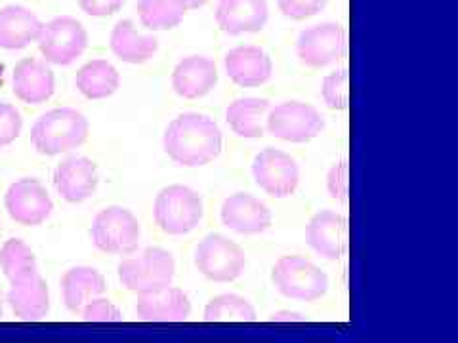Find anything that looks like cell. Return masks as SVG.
Instances as JSON below:
<instances>
[{"mask_svg": "<svg viewBox=\"0 0 458 343\" xmlns=\"http://www.w3.org/2000/svg\"><path fill=\"white\" fill-rule=\"evenodd\" d=\"M54 188L65 203L81 205L89 200L99 183L98 166L89 156L71 155L54 168Z\"/></svg>", "mask_w": 458, "mask_h": 343, "instance_id": "13", "label": "cell"}, {"mask_svg": "<svg viewBox=\"0 0 458 343\" xmlns=\"http://www.w3.org/2000/svg\"><path fill=\"white\" fill-rule=\"evenodd\" d=\"M203 198L188 185H168L161 189L153 205L155 223L166 235H188L203 222Z\"/></svg>", "mask_w": 458, "mask_h": 343, "instance_id": "4", "label": "cell"}, {"mask_svg": "<svg viewBox=\"0 0 458 343\" xmlns=\"http://www.w3.org/2000/svg\"><path fill=\"white\" fill-rule=\"evenodd\" d=\"M218 84V67L210 57L188 55L172 71V88L183 99L208 96Z\"/></svg>", "mask_w": 458, "mask_h": 343, "instance_id": "20", "label": "cell"}, {"mask_svg": "<svg viewBox=\"0 0 458 343\" xmlns=\"http://www.w3.org/2000/svg\"><path fill=\"white\" fill-rule=\"evenodd\" d=\"M6 305L20 321H42L50 311V290L47 280L37 273L21 282L10 284V290L6 292Z\"/></svg>", "mask_w": 458, "mask_h": 343, "instance_id": "21", "label": "cell"}, {"mask_svg": "<svg viewBox=\"0 0 458 343\" xmlns=\"http://www.w3.org/2000/svg\"><path fill=\"white\" fill-rule=\"evenodd\" d=\"M12 90L27 105H42L55 92V75L45 60L23 57L12 71Z\"/></svg>", "mask_w": 458, "mask_h": 343, "instance_id": "16", "label": "cell"}, {"mask_svg": "<svg viewBox=\"0 0 458 343\" xmlns=\"http://www.w3.org/2000/svg\"><path fill=\"white\" fill-rule=\"evenodd\" d=\"M107 290L106 277L98 269L89 265H77L67 269L60 280V292L64 305L69 313H81V309L94 297L104 296Z\"/></svg>", "mask_w": 458, "mask_h": 343, "instance_id": "23", "label": "cell"}, {"mask_svg": "<svg viewBox=\"0 0 458 343\" xmlns=\"http://www.w3.org/2000/svg\"><path fill=\"white\" fill-rule=\"evenodd\" d=\"M327 191L335 200H338V203H342V205L348 203V193H350V166H348V161L335 163L333 168L328 170Z\"/></svg>", "mask_w": 458, "mask_h": 343, "instance_id": "34", "label": "cell"}, {"mask_svg": "<svg viewBox=\"0 0 458 343\" xmlns=\"http://www.w3.org/2000/svg\"><path fill=\"white\" fill-rule=\"evenodd\" d=\"M271 282L279 294L296 302H318L328 290L325 271L300 255H283L271 269Z\"/></svg>", "mask_w": 458, "mask_h": 343, "instance_id": "5", "label": "cell"}, {"mask_svg": "<svg viewBox=\"0 0 458 343\" xmlns=\"http://www.w3.org/2000/svg\"><path fill=\"white\" fill-rule=\"evenodd\" d=\"M271 104L266 97H239L229 104L225 121L232 132L245 139H260L266 134V119Z\"/></svg>", "mask_w": 458, "mask_h": 343, "instance_id": "25", "label": "cell"}, {"mask_svg": "<svg viewBox=\"0 0 458 343\" xmlns=\"http://www.w3.org/2000/svg\"><path fill=\"white\" fill-rule=\"evenodd\" d=\"M224 138L220 126L207 114L183 113L172 121L163 136V149L185 168H199L218 159Z\"/></svg>", "mask_w": 458, "mask_h": 343, "instance_id": "1", "label": "cell"}, {"mask_svg": "<svg viewBox=\"0 0 458 343\" xmlns=\"http://www.w3.org/2000/svg\"><path fill=\"white\" fill-rule=\"evenodd\" d=\"M4 305H6V294L0 290V321L4 317Z\"/></svg>", "mask_w": 458, "mask_h": 343, "instance_id": "38", "label": "cell"}, {"mask_svg": "<svg viewBox=\"0 0 458 343\" xmlns=\"http://www.w3.org/2000/svg\"><path fill=\"white\" fill-rule=\"evenodd\" d=\"M81 10L90 18H109L119 13L126 0H77Z\"/></svg>", "mask_w": 458, "mask_h": 343, "instance_id": "35", "label": "cell"}, {"mask_svg": "<svg viewBox=\"0 0 458 343\" xmlns=\"http://www.w3.org/2000/svg\"><path fill=\"white\" fill-rule=\"evenodd\" d=\"M4 208L12 222L23 227H37L52 216L54 200L37 178H21L8 188Z\"/></svg>", "mask_w": 458, "mask_h": 343, "instance_id": "12", "label": "cell"}, {"mask_svg": "<svg viewBox=\"0 0 458 343\" xmlns=\"http://www.w3.org/2000/svg\"><path fill=\"white\" fill-rule=\"evenodd\" d=\"M121 284L128 292L143 294L170 286L176 275L174 255L159 247H149L136 255L128 254L117 265Z\"/></svg>", "mask_w": 458, "mask_h": 343, "instance_id": "3", "label": "cell"}, {"mask_svg": "<svg viewBox=\"0 0 458 343\" xmlns=\"http://www.w3.org/2000/svg\"><path fill=\"white\" fill-rule=\"evenodd\" d=\"M327 4L328 0H277L279 12L293 21H304L319 16Z\"/></svg>", "mask_w": 458, "mask_h": 343, "instance_id": "33", "label": "cell"}, {"mask_svg": "<svg viewBox=\"0 0 458 343\" xmlns=\"http://www.w3.org/2000/svg\"><path fill=\"white\" fill-rule=\"evenodd\" d=\"M252 178L258 188L274 198H286L300 185V168L289 153L266 147L252 161Z\"/></svg>", "mask_w": 458, "mask_h": 343, "instance_id": "11", "label": "cell"}, {"mask_svg": "<svg viewBox=\"0 0 458 343\" xmlns=\"http://www.w3.org/2000/svg\"><path fill=\"white\" fill-rule=\"evenodd\" d=\"M227 77L241 88H256L266 84L274 75V62L266 50L254 45L237 46L224 57Z\"/></svg>", "mask_w": 458, "mask_h": 343, "instance_id": "18", "label": "cell"}, {"mask_svg": "<svg viewBox=\"0 0 458 343\" xmlns=\"http://www.w3.org/2000/svg\"><path fill=\"white\" fill-rule=\"evenodd\" d=\"M214 18L225 35L260 33L269 20V6L267 0H218Z\"/></svg>", "mask_w": 458, "mask_h": 343, "instance_id": "19", "label": "cell"}, {"mask_svg": "<svg viewBox=\"0 0 458 343\" xmlns=\"http://www.w3.org/2000/svg\"><path fill=\"white\" fill-rule=\"evenodd\" d=\"M308 247L325 260L336 262L348 250V222L335 210H321L306 225Z\"/></svg>", "mask_w": 458, "mask_h": 343, "instance_id": "14", "label": "cell"}, {"mask_svg": "<svg viewBox=\"0 0 458 343\" xmlns=\"http://www.w3.org/2000/svg\"><path fill=\"white\" fill-rule=\"evenodd\" d=\"M348 52L344 27L333 21L304 29L296 38V55L306 67L321 69L340 62Z\"/></svg>", "mask_w": 458, "mask_h": 343, "instance_id": "10", "label": "cell"}, {"mask_svg": "<svg viewBox=\"0 0 458 343\" xmlns=\"http://www.w3.org/2000/svg\"><path fill=\"white\" fill-rule=\"evenodd\" d=\"M323 102L333 111H346L350 105V73L348 69H338L327 75L321 84Z\"/></svg>", "mask_w": 458, "mask_h": 343, "instance_id": "30", "label": "cell"}, {"mask_svg": "<svg viewBox=\"0 0 458 343\" xmlns=\"http://www.w3.org/2000/svg\"><path fill=\"white\" fill-rule=\"evenodd\" d=\"M42 21L37 12L21 4L0 8V48L23 50L37 42Z\"/></svg>", "mask_w": 458, "mask_h": 343, "instance_id": "22", "label": "cell"}, {"mask_svg": "<svg viewBox=\"0 0 458 343\" xmlns=\"http://www.w3.org/2000/svg\"><path fill=\"white\" fill-rule=\"evenodd\" d=\"M271 322H304L306 317L302 313H296V311H277L269 317Z\"/></svg>", "mask_w": 458, "mask_h": 343, "instance_id": "36", "label": "cell"}, {"mask_svg": "<svg viewBox=\"0 0 458 343\" xmlns=\"http://www.w3.org/2000/svg\"><path fill=\"white\" fill-rule=\"evenodd\" d=\"M193 262L197 271L212 282H233L247 267V255L237 242L222 233H210L199 242Z\"/></svg>", "mask_w": 458, "mask_h": 343, "instance_id": "8", "label": "cell"}, {"mask_svg": "<svg viewBox=\"0 0 458 343\" xmlns=\"http://www.w3.org/2000/svg\"><path fill=\"white\" fill-rule=\"evenodd\" d=\"M0 269L8 284L21 282L38 273L37 255L21 238H8L0 248Z\"/></svg>", "mask_w": 458, "mask_h": 343, "instance_id": "27", "label": "cell"}, {"mask_svg": "<svg viewBox=\"0 0 458 343\" xmlns=\"http://www.w3.org/2000/svg\"><path fill=\"white\" fill-rule=\"evenodd\" d=\"M37 46L50 65L67 67L75 63L89 48V31L73 16H57L42 23Z\"/></svg>", "mask_w": 458, "mask_h": 343, "instance_id": "6", "label": "cell"}, {"mask_svg": "<svg viewBox=\"0 0 458 343\" xmlns=\"http://www.w3.org/2000/svg\"><path fill=\"white\" fill-rule=\"evenodd\" d=\"M75 86L86 99H106L119 90L121 75L111 62L92 60L77 71Z\"/></svg>", "mask_w": 458, "mask_h": 343, "instance_id": "26", "label": "cell"}, {"mask_svg": "<svg viewBox=\"0 0 458 343\" xmlns=\"http://www.w3.org/2000/svg\"><path fill=\"white\" fill-rule=\"evenodd\" d=\"M325 130L323 114L304 102H284L271 107L266 132L289 143H308Z\"/></svg>", "mask_w": 458, "mask_h": 343, "instance_id": "9", "label": "cell"}, {"mask_svg": "<svg viewBox=\"0 0 458 343\" xmlns=\"http://www.w3.org/2000/svg\"><path fill=\"white\" fill-rule=\"evenodd\" d=\"M222 223L239 235H262L274 223L271 210L250 193L229 195L220 210Z\"/></svg>", "mask_w": 458, "mask_h": 343, "instance_id": "15", "label": "cell"}, {"mask_svg": "<svg viewBox=\"0 0 458 343\" xmlns=\"http://www.w3.org/2000/svg\"><path fill=\"white\" fill-rule=\"evenodd\" d=\"M203 319L207 322H254L258 317L247 297L239 294H220L207 304Z\"/></svg>", "mask_w": 458, "mask_h": 343, "instance_id": "29", "label": "cell"}, {"mask_svg": "<svg viewBox=\"0 0 458 343\" xmlns=\"http://www.w3.org/2000/svg\"><path fill=\"white\" fill-rule=\"evenodd\" d=\"M23 119L16 105L0 102V147L12 146L21 136Z\"/></svg>", "mask_w": 458, "mask_h": 343, "instance_id": "32", "label": "cell"}, {"mask_svg": "<svg viewBox=\"0 0 458 343\" xmlns=\"http://www.w3.org/2000/svg\"><path fill=\"white\" fill-rule=\"evenodd\" d=\"M109 48L123 63L141 65L153 60L157 50H159V38L155 35L140 33L132 20H121L113 27Z\"/></svg>", "mask_w": 458, "mask_h": 343, "instance_id": "24", "label": "cell"}, {"mask_svg": "<svg viewBox=\"0 0 458 343\" xmlns=\"http://www.w3.org/2000/svg\"><path fill=\"white\" fill-rule=\"evenodd\" d=\"M90 134V122L73 107L47 111L31 128V146L38 155L57 156L84 146Z\"/></svg>", "mask_w": 458, "mask_h": 343, "instance_id": "2", "label": "cell"}, {"mask_svg": "<svg viewBox=\"0 0 458 343\" xmlns=\"http://www.w3.org/2000/svg\"><path fill=\"white\" fill-rule=\"evenodd\" d=\"M136 314L146 322H183L191 314V299L176 286L138 294Z\"/></svg>", "mask_w": 458, "mask_h": 343, "instance_id": "17", "label": "cell"}, {"mask_svg": "<svg viewBox=\"0 0 458 343\" xmlns=\"http://www.w3.org/2000/svg\"><path fill=\"white\" fill-rule=\"evenodd\" d=\"M136 10L141 27L151 33L176 29L188 13L178 0H138Z\"/></svg>", "mask_w": 458, "mask_h": 343, "instance_id": "28", "label": "cell"}, {"mask_svg": "<svg viewBox=\"0 0 458 343\" xmlns=\"http://www.w3.org/2000/svg\"><path fill=\"white\" fill-rule=\"evenodd\" d=\"M178 3L185 8V10H199V8H203L208 0H178Z\"/></svg>", "mask_w": 458, "mask_h": 343, "instance_id": "37", "label": "cell"}, {"mask_svg": "<svg viewBox=\"0 0 458 343\" xmlns=\"http://www.w3.org/2000/svg\"><path fill=\"white\" fill-rule=\"evenodd\" d=\"M90 238L99 252L128 255L138 250L141 227L128 208L107 206L96 213L90 227Z\"/></svg>", "mask_w": 458, "mask_h": 343, "instance_id": "7", "label": "cell"}, {"mask_svg": "<svg viewBox=\"0 0 458 343\" xmlns=\"http://www.w3.org/2000/svg\"><path fill=\"white\" fill-rule=\"evenodd\" d=\"M81 319L86 322H123V313L107 297H94L81 309Z\"/></svg>", "mask_w": 458, "mask_h": 343, "instance_id": "31", "label": "cell"}]
</instances>
